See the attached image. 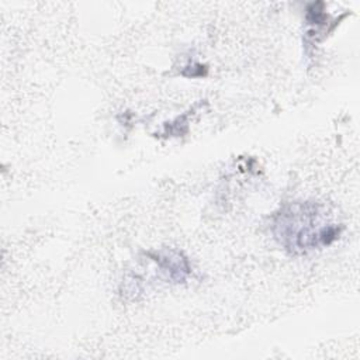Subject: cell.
<instances>
[{
    "mask_svg": "<svg viewBox=\"0 0 360 360\" xmlns=\"http://www.w3.org/2000/svg\"><path fill=\"white\" fill-rule=\"evenodd\" d=\"M342 231L343 225L333 211L316 200L287 202L270 217L273 239L291 256H304L330 246Z\"/></svg>",
    "mask_w": 360,
    "mask_h": 360,
    "instance_id": "cell-1",
    "label": "cell"
},
{
    "mask_svg": "<svg viewBox=\"0 0 360 360\" xmlns=\"http://www.w3.org/2000/svg\"><path fill=\"white\" fill-rule=\"evenodd\" d=\"M148 259L156 266L160 276L170 283H184L190 273L191 266L187 256L174 248H160L146 253Z\"/></svg>",
    "mask_w": 360,
    "mask_h": 360,
    "instance_id": "cell-2",
    "label": "cell"
}]
</instances>
